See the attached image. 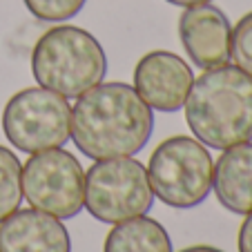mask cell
I'll return each mask as SVG.
<instances>
[{"label":"cell","instance_id":"6da1fadb","mask_svg":"<svg viewBox=\"0 0 252 252\" xmlns=\"http://www.w3.org/2000/svg\"><path fill=\"white\" fill-rule=\"evenodd\" d=\"M152 129V107L125 83H98L71 110V141L94 161L134 157L148 145Z\"/></svg>","mask_w":252,"mask_h":252},{"label":"cell","instance_id":"7a4b0ae2","mask_svg":"<svg viewBox=\"0 0 252 252\" xmlns=\"http://www.w3.org/2000/svg\"><path fill=\"white\" fill-rule=\"evenodd\" d=\"M183 107L188 127L208 148L228 150L252 141V76L237 65L205 69Z\"/></svg>","mask_w":252,"mask_h":252},{"label":"cell","instance_id":"3957f363","mask_svg":"<svg viewBox=\"0 0 252 252\" xmlns=\"http://www.w3.org/2000/svg\"><path fill=\"white\" fill-rule=\"evenodd\" d=\"M107 56L90 32L74 25H58L33 45L32 74L40 87L65 98H78L103 83Z\"/></svg>","mask_w":252,"mask_h":252},{"label":"cell","instance_id":"277c9868","mask_svg":"<svg viewBox=\"0 0 252 252\" xmlns=\"http://www.w3.org/2000/svg\"><path fill=\"white\" fill-rule=\"evenodd\" d=\"M214 161L208 148L190 136H170L152 152L148 179L154 196L176 210L196 208L212 192Z\"/></svg>","mask_w":252,"mask_h":252},{"label":"cell","instance_id":"5b68a950","mask_svg":"<svg viewBox=\"0 0 252 252\" xmlns=\"http://www.w3.org/2000/svg\"><path fill=\"white\" fill-rule=\"evenodd\" d=\"M152 203L148 170L136 158H100L85 172V210L100 223L148 214Z\"/></svg>","mask_w":252,"mask_h":252},{"label":"cell","instance_id":"8992f818","mask_svg":"<svg viewBox=\"0 0 252 252\" xmlns=\"http://www.w3.org/2000/svg\"><path fill=\"white\" fill-rule=\"evenodd\" d=\"M2 132L25 154L63 148L71 138V107L65 96L56 92L27 87L5 105Z\"/></svg>","mask_w":252,"mask_h":252},{"label":"cell","instance_id":"52a82bcc","mask_svg":"<svg viewBox=\"0 0 252 252\" xmlns=\"http://www.w3.org/2000/svg\"><path fill=\"white\" fill-rule=\"evenodd\" d=\"M23 194L32 208L61 221L74 219L85 208V172L63 148L36 152L23 165Z\"/></svg>","mask_w":252,"mask_h":252},{"label":"cell","instance_id":"ba28073f","mask_svg":"<svg viewBox=\"0 0 252 252\" xmlns=\"http://www.w3.org/2000/svg\"><path fill=\"white\" fill-rule=\"evenodd\" d=\"M194 74L181 56L172 52H150L136 63L134 90L145 103L158 112H176L186 105Z\"/></svg>","mask_w":252,"mask_h":252},{"label":"cell","instance_id":"9c48e42d","mask_svg":"<svg viewBox=\"0 0 252 252\" xmlns=\"http://www.w3.org/2000/svg\"><path fill=\"white\" fill-rule=\"evenodd\" d=\"M179 36L186 54L196 67L212 69L230 61L232 27L219 7L210 2L186 7L179 18Z\"/></svg>","mask_w":252,"mask_h":252},{"label":"cell","instance_id":"30bf717a","mask_svg":"<svg viewBox=\"0 0 252 252\" xmlns=\"http://www.w3.org/2000/svg\"><path fill=\"white\" fill-rule=\"evenodd\" d=\"M0 252H71V239L54 214L16 210L0 221Z\"/></svg>","mask_w":252,"mask_h":252},{"label":"cell","instance_id":"8fae6325","mask_svg":"<svg viewBox=\"0 0 252 252\" xmlns=\"http://www.w3.org/2000/svg\"><path fill=\"white\" fill-rule=\"evenodd\" d=\"M212 190L228 212H252V141L223 150L212 170Z\"/></svg>","mask_w":252,"mask_h":252},{"label":"cell","instance_id":"7c38bea8","mask_svg":"<svg viewBox=\"0 0 252 252\" xmlns=\"http://www.w3.org/2000/svg\"><path fill=\"white\" fill-rule=\"evenodd\" d=\"M103 252H172L167 230L145 214L114 223L105 237Z\"/></svg>","mask_w":252,"mask_h":252},{"label":"cell","instance_id":"4fadbf2b","mask_svg":"<svg viewBox=\"0 0 252 252\" xmlns=\"http://www.w3.org/2000/svg\"><path fill=\"white\" fill-rule=\"evenodd\" d=\"M23 199V165L11 150L0 145V221L14 214Z\"/></svg>","mask_w":252,"mask_h":252},{"label":"cell","instance_id":"5bb4252c","mask_svg":"<svg viewBox=\"0 0 252 252\" xmlns=\"http://www.w3.org/2000/svg\"><path fill=\"white\" fill-rule=\"evenodd\" d=\"M87 0H25V7L33 18L45 23H63L69 20L85 7Z\"/></svg>","mask_w":252,"mask_h":252},{"label":"cell","instance_id":"9a60e30c","mask_svg":"<svg viewBox=\"0 0 252 252\" xmlns=\"http://www.w3.org/2000/svg\"><path fill=\"white\" fill-rule=\"evenodd\" d=\"M230 58L239 69L252 76V11L234 25L230 38Z\"/></svg>","mask_w":252,"mask_h":252},{"label":"cell","instance_id":"2e32d148","mask_svg":"<svg viewBox=\"0 0 252 252\" xmlns=\"http://www.w3.org/2000/svg\"><path fill=\"white\" fill-rule=\"evenodd\" d=\"M239 252H252V212L246 214L241 228H239Z\"/></svg>","mask_w":252,"mask_h":252},{"label":"cell","instance_id":"e0dca14e","mask_svg":"<svg viewBox=\"0 0 252 252\" xmlns=\"http://www.w3.org/2000/svg\"><path fill=\"white\" fill-rule=\"evenodd\" d=\"M167 2L176 7H194V5H205L210 0H167Z\"/></svg>","mask_w":252,"mask_h":252},{"label":"cell","instance_id":"ac0fdd59","mask_svg":"<svg viewBox=\"0 0 252 252\" xmlns=\"http://www.w3.org/2000/svg\"><path fill=\"white\" fill-rule=\"evenodd\" d=\"M181 252H223V250H219V248H214V246H190Z\"/></svg>","mask_w":252,"mask_h":252}]
</instances>
